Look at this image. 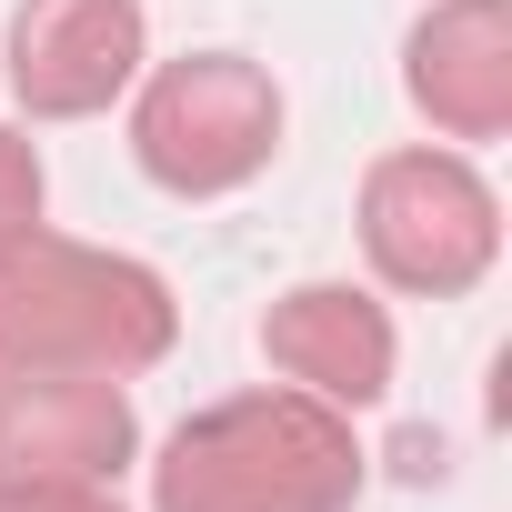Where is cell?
<instances>
[{"label":"cell","mask_w":512,"mask_h":512,"mask_svg":"<svg viewBox=\"0 0 512 512\" xmlns=\"http://www.w3.org/2000/svg\"><path fill=\"white\" fill-rule=\"evenodd\" d=\"M362 472L352 412L282 382L191 412L151 462V512H352Z\"/></svg>","instance_id":"1"},{"label":"cell","mask_w":512,"mask_h":512,"mask_svg":"<svg viewBox=\"0 0 512 512\" xmlns=\"http://www.w3.org/2000/svg\"><path fill=\"white\" fill-rule=\"evenodd\" d=\"M181 342V302L151 262L61 231L0 251V362L11 372H151Z\"/></svg>","instance_id":"2"},{"label":"cell","mask_w":512,"mask_h":512,"mask_svg":"<svg viewBox=\"0 0 512 512\" xmlns=\"http://www.w3.org/2000/svg\"><path fill=\"white\" fill-rule=\"evenodd\" d=\"M131 151L161 191L181 201H221L241 181H262L282 151V91L262 61L241 51H181L141 81L131 101Z\"/></svg>","instance_id":"3"},{"label":"cell","mask_w":512,"mask_h":512,"mask_svg":"<svg viewBox=\"0 0 512 512\" xmlns=\"http://www.w3.org/2000/svg\"><path fill=\"white\" fill-rule=\"evenodd\" d=\"M362 262L412 302H462L502 262V201L462 151H382L362 171Z\"/></svg>","instance_id":"4"},{"label":"cell","mask_w":512,"mask_h":512,"mask_svg":"<svg viewBox=\"0 0 512 512\" xmlns=\"http://www.w3.org/2000/svg\"><path fill=\"white\" fill-rule=\"evenodd\" d=\"M141 51H151L141 0H21L0 71L31 121H91L141 81Z\"/></svg>","instance_id":"5"},{"label":"cell","mask_w":512,"mask_h":512,"mask_svg":"<svg viewBox=\"0 0 512 512\" xmlns=\"http://www.w3.org/2000/svg\"><path fill=\"white\" fill-rule=\"evenodd\" d=\"M141 452L121 372H0V472L121 482Z\"/></svg>","instance_id":"6"},{"label":"cell","mask_w":512,"mask_h":512,"mask_svg":"<svg viewBox=\"0 0 512 512\" xmlns=\"http://www.w3.org/2000/svg\"><path fill=\"white\" fill-rule=\"evenodd\" d=\"M402 91L442 141L512 131V0H432L402 41Z\"/></svg>","instance_id":"7"},{"label":"cell","mask_w":512,"mask_h":512,"mask_svg":"<svg viewBox=\"0 0 512 512\" xmlns=\"http://www.w3.org/2000/svg\"><path fill=\"white\" fill-rule=\"evenodd\" d=\"M262 352H272V372H282L292 392H312V402H332V412H372V402L392 392V362H402L392 312H382L372 292H352V282H302V292H282V302L262 312Z\"/></svg>","instance_id":"8"},{"label":"cell","mask_w":512,"mask_h":512,"mask_svg":"<svg viewBox=\"0 0 512 512\" xmlns=\"http://www.w3.org/2000/svg\"><path fill=\"white\" fill-rule=\"evenodd\" d=\"M0 512H121L111 482H61V472H0Z\"/></svg>","instance_id":"9"},{"label":"cell","mask_w":512,"mask_h":512,"mask_svg":"<svg viewBox=\"0 0 512 512\" xmlns=\"http://www.w3.org/2000/svg\"><path fill=\"white\" fill-rule=\"evenodd\" d=\"M21 231H41V151L21 131H0V251Z\"/></svg>","instance_id":"10"},{"label":"cell","mask_w":512,"mask_h":512,"mask_svg":"<svg viewBox=\"0 0 512 512\" xmlns=\"http://www.w3.org/2000/svg\"><path fill=\"white\" fill-rule=\"evenodd\" d=\"M0 372H11V362H0Z\"/></svg>","instance_id":"11"}]
</instances>
